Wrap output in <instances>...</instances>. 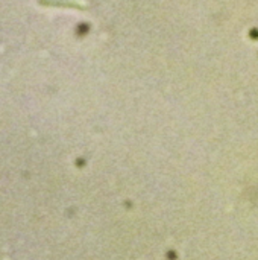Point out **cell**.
I'll return each mask as SVG.
<instances>
[]
</instances>
